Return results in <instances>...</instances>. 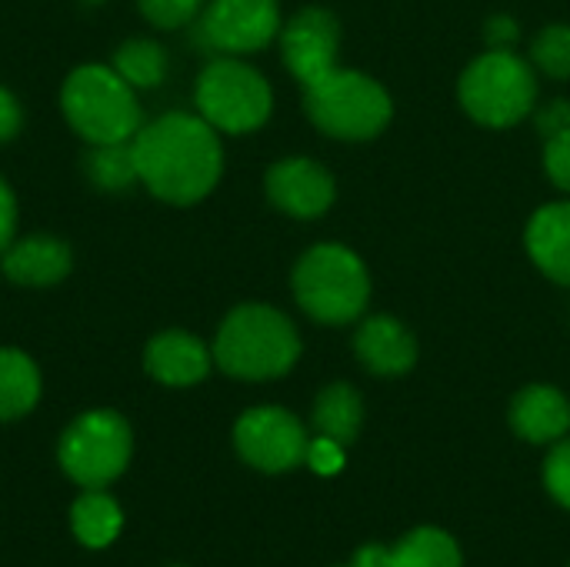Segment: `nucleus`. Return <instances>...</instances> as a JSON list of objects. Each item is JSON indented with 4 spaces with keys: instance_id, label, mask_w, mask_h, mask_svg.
I'll return each mask as SVG.
<instances>
[{
    "instance_id": "nucleus-11",
    "label": "nucleus",
    "mask_w": 570,
    "mask_h": 567,
    "mask_svg": "<svg viewBox=\"0 0 570 567\" xmlns=\"http://www.w3.org/2000/svg\"><path fill=\"white\" fill-rule=\"evenodd\" d=\"M337 47H341V23L331 10L307 7L301 10L284 30H281V53L287 70L311 84L337 67Z\"/></svg>"
},
{
    "instance_id": "nucleus-27",
    "label": "nucleus",
    "mask_w": 570,
    "mask_h": 567,
    "mask_svg": "<svg viewBox=\"0 0 570 567\" xmlns=\"http://www.w3.org/2000/svg\"><path fill=\"white\" fill-rule=\"evenodd\" d=\"M544 170L561 190H570V127L548 137V144H544Z\"/></svg>"
},
{
    "instance_id": "nucleus-34",
    "label": "nucleus",
    "mask_w": 570,
    "mask_h": 567,
    "mask_svg": "<svg viewBox=\"0 0 570 567\" xmlns=\"http://www.w3.org/2000/svg\"><path fill=\"white\" fill-rule=\"evenodd\" d=\"M174 567H180V565H174Z\"/></svg>"
},
{
    "instance_id": "nucleus-25",
    "label": "nucleus",
    "mask_w": 570,
    "mask_h": 567,
    "mask_svg": "<svg viewBox=\"0 0 570 567\" xmlns=\"http://www.w3.org/2000/svg\"><path fill=\"white\" fill-rule=\"evenodd\" d=\"M544 485L551 491V498L558 505L570 508V441L561 438V444L548 454V465H544Z\"/></svg>"
},
{
    "instance_id": "nucleus-10",
    "label": "nucleus",
    "mask_w": 570,
    "mask_h": 567,
    "mask_svg": "<svg viewBox=\"0 0 570 567\" xmlns=\"http://www.w3.org/2000/svg\"><path fill=\"white\" fill-rule=\"evenodd\" d=\"M281 30L277 0H210L197 37L220 53H250L267 47Z\"/></svg>"
},
{
    "instance_id": "nucleus-19",
    "label": "nucleus",
    "mask_w": 570,
    "mask_h": 567,
    "mask_svg": "<svg viewBox=\"0 0 570 567\" xmlns=\"http://www.w3.org/2000/svg\"><path fill=\"white\" fill-rule=\"evenodd\" d=\"M124 528L120 505L104 495V488H90L70 508V531L83 548H107Z\"/></svg>"
},
{
    "instance_id": "nucleus-33",
    "label": "nucleus",
    "mask_w": 570,
    "mask_h": 567,
    "mask_svg": "<svg viewBox=\"0 0 570 567\" xmlns=\"http://www.w3.org/2000/svg\"><path fill=\"white\" fill-rule=\"evenodd\" d=\"M381 558H384V548H364L347 567H381Z\"/></svg>"
},
{
    "instance_id": "nucleus-31",
    "label": "nucleus",
    "mask_w": 570,
    "mask_h": 567,
    "mask_svg": "<svg viewBox=\"0 0 570 567\" xmlns=\"http://www.w3.org/2000/svg\"><path fill=\"white\" fill-rule=\"evenodd\" d=\"M538 127L544 130V137H551V134H558V130L570 127L568 100H554V104H548V107H544V114L538 117Z\"/></svg>"
},
{
    "instance_id": "nucleus-14",
    "label": "nucleus",
    "mask_w": 570,
    "mask_h": 567,
    "mask_svg": "<svg viewBox=\"0 0 570 567\" xmlns=\"http://www.w3.org/2000/svg\"><path fill=\"white\" fill-rule=\"evenodd\" d=\"M147 374L167 388L200 384L210 371V351L187 331H164L147 344Z\"/></svg>"
},
{
    "instance_id": "nucleus-6",
    "label": "nucleus",
    "mask_w": 570,
    "mask_h": 567,
    "mask_svg": "<svg viewBox=\"0 0 570 567\" xmlns=\"http://www.w3.org/2000/svg\"><path fill=\"white\" fill-rule=\"evenodd\" d=\"M461 104L484 127H514L538 104V77L511 50H488L461 74Z\"/></svg>"
},
{
    "instance_id": "nucleus-24",
    "label": "nucleus",
    "mask_w": 570,
    "mask_h": 567,
    "mask_svg": "<svg viewBox=\"0 0 570 567\" xmlns=\"http://www.w3.org/2000/svg\"><path fill=\"white\" fill-rule=\"evenodd\" d=\"M534 67L544 70L554 80H568L570 77V23H554L544 27L534 40Z\"/></svg>"
},
{
    "instance_id": "nucleus-16",
    "label": "nucleus",
    "mask_w": 570,
    "mask_h": 567,
    "mask_svg": "<svg viewBox=\"0 0 570 567\" xmlns=\"http://www.w3.org/2000/svg\"><path fill=\"white\" fill-rule=\"evenodd\" d=\"M528 254L551 281L570 287V201L548 204L531 217Z\"/></svg>"
},
{
    "instance_id": "nucleus-32",
    "label": "nucleus",
    "mask_w": 570,
    "mask_h": 567,
    "mask_svg": "<svg viewBox=\"0 0 570 567\" xmlns=\"http://www.w3.org/2000/svg\"><path fill=\"white\" fill-rule=\"evenodd\" d=\"M514 37H518V23H514V20L494 17V20L488 23V40L494 43V50H508L504 43H511Z\"/></svg>"
},
{
    "instance_id": "nucleus-8",
    "label": "nucleus",
    "mask_w": 570,
    "mask_h": 567,
    "mask_svg": "<svg viewBox=\"0 0 570 567\" xmlns=\"http://www.w3.org/2000/svg\"><path fill=\"white\" fill-rule=\"evenodd\" d=\"M271 87L267 80L247 67L244 60L220 57L210 60L197 80V107L200 117L227 134H247L257 130L271 117Z\"/></svg>"
},
{
    "instance_id": "nucleus-30",
    "label": "nucleus",
    "mask_w": 570,
    "mask_h": 567,
    "mask_svg": "<svg viewBox=\"0 0 570 567\" xmlns=\"http://www.w3.org/2000/svg\"><path fill=\"white\" fill-rule=\"evenodd\" d=\"M20 120H23L20 104L13 100V94H10V90H3V87H0V144H3V140H10V137L20 130Z\"/></svg>"
},
{
    "instance_id": "nucleus-18",
    "label": "nucleus",
    "mask_w": 570,
    "mask_h": 567,
    "mask_svg": "<svg viewBox=\"0 0 570 567\" xmlns=\"http://www.w3.org/2000/svg\"><path fill=\"white\" fill-rule=\"evenodd\" d=\"M364 424V401L351 384H331L314 401V428L321 438H331L337 444H351L361 434Z\"/></svg>"
},
{
    "instance_id": "nucleus-13",
    "label": "nucleus",
    "mask_w": 570,
    "mask_h": 567,
    "mask_svg": "<svg viewBox=\"0 0 570 567\" xmlns=\"http://www.w3.org/2000/svg\"><path fill=\"white\" fill-rule=\"evenodd\" d=\"M357 361L377 378H401L417 364V341L414 334L387 314L367 317L354 338Z\"/></svg>"
},
{
    "instance_id": "nucleus-20",
    "label": "nucleus",
    "mask_w": 570,
    "mask_h": 567,
    "mask_svg": "<svg viewBox=\"0 0 570 567\" xmlns=\"http://www.w3.org/2000/svg\"><path fill=\"white\" fill-rule=\"evenodd\" d=\"M381 567H461V548L441 528H417L394 548H384Z\"/></svg>"
},
{
    "instance_id": "nucleus-5",
    "label": "nucleus",
    "mask_w": 570,
    "mask_h": 567,
    "mask_svg": "<svg viewBox=\"0 0 570 567\" xmlns=\"http://www.w3.org/2000/svg\"><path fill=\"white\" fill-rule=\"evenodd\" d=\"M63 114L90 144L130 140L140 130V104L134 87L110 67H77L63 84Z\"/></svg>"
},
{
    "instance_id": "nucleus-22",
    "label": "nucleus",
    "mask_w": 570,
    "mask_h": 567,
    "mask_svg": "<svg viewBox=\"0 0 570 567\" xmlns=\"http://www.w3.org/2000/svg\"><path fill=\"white\" fill-rule=\"evenodd\" d=\"M87 174L104 190H124L134 180H140L137 160H134V140L94 144V150L87 154Z\"/></svg>"
},
{
    "instance_id": "nucleus-3",
    "label": "nucleus",
    "mask_w": 570,
    "mask_h": 567,
    "mask_svg": "<svg viewBox=\"0 0 570 567\" xmlns=\"http://www.w3.org/2000/svg\"><path fill=\"white\" fill-rule=\"evenodd\" d=\"M294 297L321 324H351L371 301V277L351 247L317 244L294 267Z\"/></svg>"
},
{
    "instance_id": "nucleus-29",
    "label": "nucleus",
    "mask_w": 570,
    "mask_h": 567,
    "mask_svg": "<svg viewBox=\"0 0 570 567\" xmlns=\"http://www.w3.org/2000/svg\"><path fill=\"white\" fill-rule=\"evenodd\" d=\"M13 227H17V201H13L10 187L0 180V251H7L13 244Z\"/></svg>"
},
{
    "instance_id": "nucleus-7",
    "label": "nucleus",
    "mask_w": 570,
    "mask_h": 567,
    "mask_svg": "<svg viewBox=\"0 0 570 567\" xmlns=\"http://www.w3.org/2000/svg\"><path fill=\"white\" fill-rule=\"evenodd\" d=\"M134 434L117 411H87L60 438L57 458L70 481L80 488H107L130 461Z\"/></svg>"
},
{
    "instance_id": "nucleus-17",
    "label": "nucleus",
    "mask_w": 570,
    "mask_h": 567,
    "mask_svg": "<svg viewBox=\"0 0 570 567\" xmlns=\"http://www.w3.org/2000/svg\"><path fill=\"white\" fill-rule=\"evenodd\" d=\"M70 247L57 237H23L13 241L3 254V274L27 287H47L67 277Z\"/></svg>"
},
{
    "instance_id": "nucleus-12",
    "label": "nucleus",
    "mask_w": 570,
    "mask_h": 567,
    "mask_svg": "<svg viewBox=\"0 0 570 567\" xmlns=\"http://www.w3.org/2000/svg\"><path fill=\"white\" fill-rule=\"evenodd\" d=\"M267 197L284 214L311 221L334 204V177L311 157H287L267 170Z\"/></svg>"
},
{
    "instance_id": "nucleus-23",
    "label": "nucleus",
    "mask_w": 570,
    "mask_h": 567,
    "mask_svg": "<svg viewBox=\"0 0 570 567\" xmlns=\"http://www.w3.org/2000/svg\"><path fill=\"white\" fill-rule=\"evenodd\" d=\"M114 70L130 87H157L167 74V53H164V47H157L150 40H130L117 50Z\"/></svg>"
},
{
    "instance_id": "nucleus-28",
    "label": "nucleus",
    "mask_w": 570,
    "mask_h": 567,
    "mask_svg": "<svg viewBox=\"0 0 570 567\" xmlns=\"http://www.w3.org/2000/svg\"><path fill=\"white\" fill-rule=\"evenodd\" d=\"M307 465L317 471V475H337L344 468V444L331 441V438H321L307 444Z\"/></svg>"
},
{
    "instance_id": "nucleus-26",
    "label": "nucleus",
    "mask_w": 570,
    "mask_h": 567,
    "mask_svg": "<svg viewBox=\"0 0 570 567\" xmlns=\"http://www.w3.org/2000/svg\"><path fill=\"white\" fill-rule=\"evenodd\" d=\"M204 7V0H140V10L150 23L157 27H180L187 23L197 10Z\"/></svg>"
},
{
    "instance_id": "nucleus-4",
    "label": "nucleus",
    "mask_w": 570,
    "mask_h": 567,
    "mask_svg": "<svg viewBox=\"0 0 570 567\" xmlns=\"http://www.w3.org/2000/svg\"><path fill=\"white\" fill-rule=\"evenodd\" d=\"M304 107L307 117L337 140H371L394 114L387 90L374 77L341 67L304 84Z\"/></svg>"
},
{
    "instance_id": "nucleus-9",
    "label": "nucleus",
    "mask_w": 570,
    "mask_h": 567,
    "mask_svg": "<svg viewBox=\"0 0 570 567\" xmlns=\"http://www.w3.org/2000/svg\"><path fill=\"white\" fill-rule=\"evenodd\" d=\"M237 454L267 475H284L307 461V431L284 408H254L234 428Z\"/></svg>"
},
{
    "instance_id": "nucleus-2",
    "label": "nucleus",
    "mask_w": 570,
    "mask_h": 567,
    "mask_svg": "<svg viewBox=\"0 0 570 567\" xmlns=\"http://www.w3.org/2000/svg\"><path fill=\"white\" fill-rule=\"evenodd\" d=\"M301 358L297 328L267 304H244L227 314L214 341V361L220 371L240 381L284 378Z\"/></svg>"
},
{
    "instance_id": "nucleus-21",
    "label": "nucleus",
    "mask_w": 570,
    "mask_h": 567,
    "mask_svg": "<svg viewBox=\"0 0 570 567\" xmlns=\"http://www.w3.org/2000/svg\"><path fill=\"white\" fill-rule=\"evenodd\" d=\"M40 398V374L23 351L0 348V421H17L33 411Z\"/></svg>"
},
{
    "instance_id": "nucleus-1",
    "label": "nucleus",
    "mask_w": 570,
    "mask_h": 567,
    "mask_svg": "<svg viewBox=\"0 0 570 567\" xmlns=\"http://www.w3.org/2000/svg\"><path fill=\"white\" fill-rule=\"evenodd\" d=\"M137 177L150 194L170 204L207 197L224 170V150L214 127L194 114H164L134 134Z\"/></svg>"
},
{
    "instance_id": "nucleus-15",
    "label": "nucleus",
    "mask_w": 570,
    "mask_h": 567,
    "mask_svg": "<svg viewBox=\"0 0 570 567\" xmlns=\"http://www.w3.org/2000/svg\"><path fill=\"white\" fill-rule=\"evenodd\" d=\"M511 428L531 444L561 441L570 431V401L551 384H531L511 404Z\"/></svg>"
}]
</instances>
